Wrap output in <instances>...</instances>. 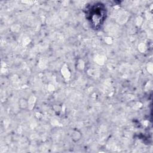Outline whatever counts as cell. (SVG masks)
<instances>
[{"label":"cell","mask_w":153,"mask_h":153,"mask_svg":"<svg viewBox=\"0 0 153 153\" xmlns=\"http://www.w3.org/2000/svg\"><path fill=\"white\" fill-rule=\"evenodd\" d=\"M89 20L92 25L96 27H99L102 25L106 16L105 8L103 5H94L90 9Z\"/></svg>","instance_id":"obj_1"}]
</instances>
